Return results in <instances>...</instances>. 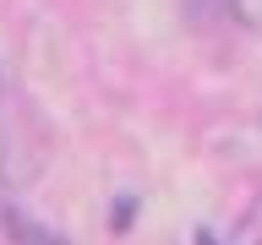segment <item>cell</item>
Segmentation results:
<instances>
[{
  "mask_svg": "<svg viewBox=\"0 0 262 245\" xmlns=\"http://www.w3.org/2000/svg\"><path fill=\"white\" fill-rule=\"evenodd\" d=\"M6 234H11V245H66L60 234L49 224H38V218H28V212H6Z\"/></svg>",
  "mask_w": 262,
  "mask_h": 245,
  "instance_id": "6da1fadb",
  "label": "cell"
},
{
  "mask_svg": "<svg viewBox=\"0 0 262 245\" xmlns=\"http://www.w3.org/2000/svg\"><path fill=\"white\" fill-rule=\"evenodd\" d=\"M196 245H219V240H213V234H208V229H202V234H196Z\"/></svg>",
  "mask_w": 262,
  "mask_h": 245,
  "instance_id": "3957f363",
  "label": "cell"
},
{
  "mask_svg": "<svg viewBox=\"0 0 262 245\" xmlns=\"http://www.w3.org/2000/svg\"><path fill=\"white\" fill-rule=\"evenodd\" d=\"M229 16H235L241 28L262 33V0H229Z\"/></svg>",
  "mask_w": 262,
  "mask_h": 245,
  "instance_id": "7a4b0ae2",
  "label": "cell"
}]
</instances>
